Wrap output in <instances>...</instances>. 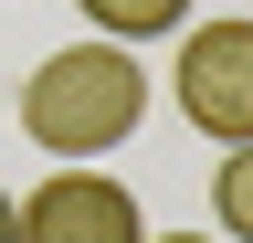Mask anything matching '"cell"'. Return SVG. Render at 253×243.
<instances>
[{
  "mask_svg": "<svg viewBox=\"0 0 253 243\" xmlns=\"http://www.w3.org/2000/svg\"><path fill=\"white\" fill-rule=\"evenodd\" d=\"M148 127V64L137 43H63L42 53V64L21 74V138L42 148V159H106V148H126Z\"/></svg>",
  "mask_w": 253,
  "mask_h": 243,
  "instance_id": "obj_1",
  "label": "cell"
},
{
  "mask_svg": "<svg viewBox=\"0 0 253 243\" xmlns=\"http://www.w3.org/2000/svg\"><path fill=\"white\" fill-rule=\"evenodd\" d=\"M169 106L221 148L253 138V21H190L169 64Z\"/></svg>",
  "mask_w": 253,
  "mask_h": 243,
  "instance_id": "obj_2",
  "label": "cell"
},
{
  "mask_svg": "<svg viewBox=\"0 0 253 243\" xmlns=\"http://www.w3.org/2000/svg\"><path fill=\"white\" fill-rule=\"evenodd\" d=\"M21 243H148V211L116 169L53 159L42 191H21Z\"/></svg>",
  "mask_w": 253,
  "mask_h": 243,
  "instance_id": "obj_3",
  "label": "cell"
},
{
  "mask_svg": "<svg viewBox=\"0 0 253 243\" xmlns=\"http://www.w3.org/2000/svg\"><path fill=\"white\" fill-rule=\"evenodd\" d=\"M74 11H84V32H106V43H169L190 21V0H74Z\"/></svg>",
  "mask_w": 253,
  "mask_h": 243,
  "instance_id": "obj_4",
  "label": "cell"
},
{
  "mask_svg": "<svg viewBox=\"0 0 253 243\" xmlns=\"http://www.w3.org/2000/svg\"><path fill=\"white\" fill-rule=\"evenodd\" d=\"M211 222H221V243H253V138L221 148V169H211Z\"/></svg>",
  "mask_w": 253,
  "mask_h": 243,
  "instance_id": "obj_5",
  "label": "cell"
},
{
  "mask_svg": "<svg viewBox=\"0 0 253 243\" xmlns=\"http://www.w3.org/2000/svg\"><path fill=\"white\" fill-rule=\"evenodd\" d=\"M0 243H21V201L11 191H0Z\"/></svg>",
  "mask_w": 253,
  "mask_h": 243,
  "instance_id": "obj_6",
  "label": "cell"
},
{
  "mask_svg": "<svg viewBox=\"0 0 253 243\" xmlns=\"http://www.w3.org/2000/svg\"><path fill=\"white\" fill-rule=\"evenodd\" d=\"M148 243H221V233H148Z\"/></svg>",
  "mask_w": 253,
  "mask_h": 243,
  "instance_id": "obj_7",
  "label": "cell"
}]
</instances>
